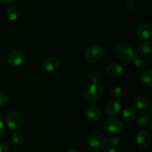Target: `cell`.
<instances>
[{
  "label": "cell",
  "instance_id": "6da1fadb",
  "mask_svg": "<svg viewBox=\"0 0 152 152\" xmlns=\"http://www.w3.org/2000/svg\"><path fill=\"white\" fill-rule=\"evenodd\" d=\"M117 59L123 63H131L137 58V50L130 43H121L115 50Z\"/></svg>",
  "mask_w": 152,
  "mask_h": 152
},
{
  "label": "cell",
  "instance_id": "7a4b0ae2",
  "mask_svg": "<svg viewBox=\"0 0 152 152\" xmlns=\"http://www.w3.org/2000/svg\"><path fill=\"white\" fill-rule=\"evenodd\" d=\"M85 59L90 63L97 62L103 56V49L99 45H91L85 50Z\"/></svg>",
  "mask_w": 152,
  "mask_h": 152
},
{
  "label": "cell",
  "instance_id": "3957f363",
  "mask_svg": "<svg viewBox=\"0 0 152 152\" xmlns=\"http://www.w3.org/2000/svg\"><path fill=\"white\" fill-rule=\"evenodd\" d=\"M103 89L98 83H92L86 89L84 93L85 99L89 102H96L102 96Z\"/></svg>",
  "mask_w": 152,
  "mask_h": 152
},
{
  "label": "cell",
  "instance_id": "277c9868",
  "mask_svg": "<svg viewBox=\"0 0 152 152\" xmlns=\"http://www.w3.org/2000/svg\"><path fill=\"white\" fill-rule=\"evenodd\" d=\"M6 125L11 130H17L22 126L23 119L18 111H12L7 114L5 118Z\"/></svg>",
  "mask_w": 152,
  "mask_h": 152
},
{
  "label": "cell",
  "instance_id": "5b68a950",
  "mask_svg": "<svg viewBox=\"0 0 152 152\" xmlns=\"http://www.w3.org/2000/svg\"><path fill=\"white\" fill-rule=\"evenodd\" d=\"M88 142L91 146L95 149H103L108 145L105 137L98 132H94L90 134L88 136Z\"/></svg>",
  "mask_w": 152,
  "mask_h": 152
},
{
  "label": "cell",
  "instance_id": "8992f818",
  "mask_svg": "<svg viewBox=\"0 0 152 152\" xmlns=\"http://www.w3.org/2000/svg\"><path fill=\"white\" fill-rule=\"evenodd\" d=\"M124 127L123 121L120 119L112 117L109 118L104 123L103 128L107 133L117 134L121 132Z\"/></svg>",
  "mask_w": 152,
  "mask_h": 152
},
{
  "label": "cell",
  "instance_id": "52a82bcc",
  "mask_svg": "<svg viewBox=\"0 0 152 152\" xmlns=\"http://www.w3.org/2000/svg\"><path fill=\"white\" fill-rule=\"evenodd\" d=\"M151 137L149 132L145 130H142L137 134L136 143L140 148L145 149L151 145Z\"/></svg>",
  "mask_w": 152,
  "mask_h": 152
},
{
  "label": "cell",
  "instance_id": "ba28073f",
  "mask_svg": "<svg viewBox=\"0 0 152 152\" xmlns=\"http://www.w3.org/2000/svg\"><path fill=\"white\" fill-rule=\"evenodd\" d=\"M25 54L19 50H12L7 56V61L12 66H20L25 62Z\"/></svg>",
  "mask_w": 152,
  "mask_h": 152
},
{
  "label": "cell",
  "instance_id": "9c48e42d",
  "mask_svg": "<svg viewBox=\"0 0 152 152\" xmlns=\"http://www.w3.org/2000/svg\"><path fill=\"white\" fill-rule=\"evenodd\" d=\"M136 32L142 39H150L152 37V27L148 22H142L137 26Z\"/></svg>",
  "mask_w": 152,
  "mask_h": 152
},
{
  "label": "cell",
  "instance_id": "30bf717a",
  "mask_svg": "<svg viewBox=\"0 0 152 152\" xmlns=\"http://www.w3.org/2000/svg\"><path fill=\"white\" fill-rule=\"evenodd\" d=\"M42 66L47 72H55L59 67V60L55 56H48L43 61Z\"/></svg>",
  "mask_w": 152,
  "mask_h": 152
},
{
  "label": "cell",
  "instance_id": "8fae6325",
  "mask_svg": "<svg viewBox=\"0 0 152 152\" xmlns=\"http://www.w3.org/2000/svg\"><path fill=\"white\" fill-rule=\"evenodd\" d=\"M122 109V105L119 101L114 99L108 102L105 107V112L110 117H114L120 112Z\"/></svg>",
  "mask_w": 152,
  "mask_h": 152
},
{
  "label": "cell",
  "instance_id": "7c38bea8",
  "mask_svg": "<svg viewBox=\"0 0 152 152\" xmlns=\"http://www.w3.org/2000/svg\"><path fill=\"white\" fill-rule=\"evenodd\" d=\"M134 104L139 109H147L151 105V100L144 94H138L134 99Z\"/></svg>",
  "mask_w": 152,
  "mask_h": 152
},
{
  "label": "cell",
  "instance_id": "4fadbf2b",
  "mask_svg": "<svg viewBox=\"0 0 152 152\" xmlns=\"http://www.w3.org/2000/svg\"><path fill=\"white\" fill-rule=\"evenodd\" d=\"M102 113L100 108L97 106H91L86 111V117L90 121L96 122L100 120Z\"/></svg>",
  "mask_w": 152,
  "mask_h": 152
},
{
  "label": "cell",
  "instance_id": "5bb4252c",
  "mask_svg": "<svg viewBox=\"0 0 152 152\" xmlns=\"http://www.w3.org/2000/svg\"><path fill=\"white\" fill-rule=\"evenodd\" d=\"M123 120L127 123H132L134 121L137 117V110L133 107H127L125 108L123 111Z\"/></svg>",
  "mask_w": 152,
  "mask_h": 152
},
{
  "label": "cell",
  "instance_id": "9a60e30c",
  "mask_svg": "<svg viewBox=\"0 0 152 152\" xmlns=\"http://www.w3.org/2000/svg\"><path fill=\"white\" fill-rule=\"evenodd\" d=\"M123 72V68L119 63H111L107 67L106 73L111 78H117L120 77Z\"/></svg>",
  "mask_w": 152,
  "mask_h": 152
},
{
  "label": "cell",
  "instance_id": "2e32d148",
  "mask_svg": "<svg viewBox=\"0 0 152 152\" xmlns=\"http://www.w3.org/2000/svg\"><path fill=\"white\" fill-rule=\"evenodd\" d=\"M6 15L10 21H16L20 18L21 10L17 6L10 5L6 10Z\"/></svg>",
  "mask_w": 152,
  "mask_h": 152
},
{
  "label": "cell",
  "instance_id": "e0dca14e",
  "mask_svg": "<svg viewBox=\"0 0 152 152\" xmlns=\"http://www.w3.org/2000/svg\"><path fill=\"white\" fill-rule=\"evenodd\" d=\"M141 83L146 87L152 86V71L151 69H146L142 71L140 77Z\"/></svg>",
  "mask_w": 152,
  "mask_h": 152
},
{
  "label": "cell",
  "instance_id": "ac0fdd59",
  "mask_svg": "<svg viewBox=\"0 0 152 152\" xmlns=\"http://www.w3.org/2000/svg\"><path fill=\"white\" fill-rule=\"evenodd\" d=\"M151 113L148 111H142L140 114L137 120V124L141 127H145L148 126V123L151 121Z\"/></svg>",
  "mask_w": 152,
  "mask_h": 152
},
{
  "label": "cell",
  "instance_id": "d6986e66",
  "mask_svg": "<svg viewBox=\"0 0 152 152\" xmlns=\"http://www.w3.org/2000/svg\"><path fill=\"white\" fill-rule=\"evenodd\" d=\"M138 53L142 56H149L151 52V45L149 42H142L138 46Z\"/></svg>",
  "mask_w": 152,
  "mask_h": 152
},
{
  "label": "cell",
  "instance_id": "ffe728a7",
  "mask_svg": "<svg viewBox=\"0 0 152 152\" xmlns=\"http://www.w3.org/2000/svg\"><path fill=\"white\" fill-rule=\"evenodd\" d=\"M111 94L112 97L115 98V99L120 97L123 94V88L121 86H118V85H114L111 89Z\"/></svg>",
  "mask_w": 152,
  "mask_h": 152
},
{
  "label": "cell",
  "instance_id": "44dd1931",
  "mask_svg": "<svg viewBox=\"0 0 152 152\" xmlns=\"http://www.w3.org/2000/svg\"><path fill=\"white\" fill-rule=\"evenodd\" d=\"M134 66L140 70H142L146 67L147 62L145 61V59H144L142 57H137L136 59L134 60Z\"/></svg>",
  "mask_w": 152,
  "mask_h": 152
},
{
  "label": "cell",
  "instance_id": "7402d4cb",
  "mask_svg": "<svg viewBox=\"0 0 152 152\" xmlns=\"http://www.w3.org/2000/svg\"><path fill=\"white\" fill-rule=\"evenodd\" d=\"M12 142L15 145H20L23 142V137L19 132H14L12 136Z\"/></svg>",
  "mask_w": 152,
  "mask_h": 152
},
{
  "label": "cell",
  "instance_id": "603a6c76",
  "mask_svg": "<svg viewBox=\"0 0 152 152\" xmlns=\"http://www.w3.org/2000/svg\"><path fill=\"white\" fill-rule=\"evenodd\" d=\"M107 142L109 145H112V146H115L120 143V139L116 135H111L107 139Z\"/></svg>",
  "mask_w": 152,
  "mask_h": 152
},
{
  "label": "cell",
  "instance_id": "cb8c5ba5",
  "mask_svg": "<svg viewBox=\"0 0 152 152\" xmlns=\"http://www.w3.org/2000/svg\"><path fill=\"white\" fill-rule=\"evenodd\" d=\"M101 76L100 73H99L98 71H94V72L91 73V80L93 82V83H98L101 80Z\"/></svg>",
  "mask_w": 152,
  "mask_h": 152
},
{
  "label": "cell",
  "instance_id": "d4e9b609",
  "mask_svg": "<svg viewBox=\"0 0 152 152\" xmlns=\"http://www.w3.org/2000/svg\"><path fill=\"white\" fill-rule=\"evenodd\" d=\"M9 98L4 92H0V106H4L7 104Z\"/></svg>",
  "mask_w": 152,
  "mask_h": 152
},
{
  "label": "cell",
  "instance_id": "484cf974",
  "mask_svg": "<svg viewBox=\"0 0 152 152\" xmlns=\"http://www.w3.org/2000/svg\"><path fill=\"white\" fill-rule=\"evenodd\" d=\"M135 5H136V4H135L134 1H129L125 4V7H126V9L127 10L131 11V10H133L134 9Z\"/></svg>",
  "mask_w": 152,
  "mask_h": 152
},
{
  "label": "cell",
  "instance_id": "4316f807",
  "mask_svg": "<svg viewBox=\"0 0 152 152\" xmlns=\"http://www.w3.org/2000/svg\"><path fill=\"white\" fill-rule=\"evenodd\" d=\"M0 152H10L9 148L5 144L0 142Z\"/></svg>",
  "mask_w": 152,
  "mask_h": 152
},
{
  "label": "cell",
  "instance_id": "83f0119b",
  "mask_svg": "<svg viewBox=\"0 0 152 152\" xmlns=\"http://www.w3.org/2000/svg\"><path fill=\"white\" fill-rule=\"evenodd\" d=\"M4 131H5V127H4V123L1 120H0V137L4 133Z\"/></svg>",
  "mask_w": 152,
  "mask_h": 152
},
{
  "label": "cell",
  "instance_id": "f1b7e54d",
  "mask_svg": "<svg viewBox=\"0 0 152 152\" xmlns=\"http://www.w3.org/2000/svg\"><path fill=\"white\" fill-rule=\"evenodd\" d=\"M104 152H118V151L114 147H109V148H107Z\"/></svg>",
  "mask_w": 152,
  "mask_h": 152
},
{
  "label": "cell",
  "instance_id": "f546056e",
  "mask_svg": "<svg viewBox=\"0 0 152 152\" xmlns=\"http://www.w3.org/2000/svg\"><path fill=\"white\" fill-rule=\"evenodd\" d=\"M14 2L15 1H13V0H10V1H3V3H4L6 4H9V6L13 5V4Z\"/></svg>",
  "mask_w": 152,
  "mask_h": 152
},
{
  "label": "cell",
  "instance_id": "4dcf8cb0",
  "mask_svg": "<svg viewBox=\"0 0 152 152\" xmlns=\"http://www.w3.org/2000/svg\"><path fill=\"white\" fill-rule=\"evenodd\" d=\"M148 130H149L150 132H152V129H151V126H152V122L151 121L149 123H148Z\"/></svg>",
  "mask_w": 152,
  "mask_h": 152
},
{
  "label": "cell",
  "instance_id": "1f68e13d",
  "mask_svg": "<svg viewBox=\"0 0 152 152\" xmlns=\"http://www.w3.org/2000/svg\"><path fill=\"white\" fill-rule=\"evenodd\" d=\"M67 152H80V151H78V150H75V149H72V150H69Z\"/></svg>",
  "mask_w": 152,
  "mask_h": 152
}]
</instances>
